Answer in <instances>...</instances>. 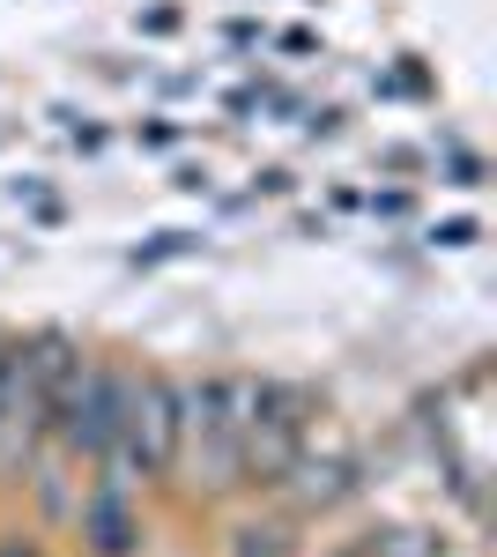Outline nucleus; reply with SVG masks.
<instances>
[{
    "mask_svg": "<svg viewBox=\"0 0 497 557\" xmlns=\"http://www.w3.org/2000/svg\"><path fill=\"white\" fill-rule=\"evenodd\" d=\"M246 409H252V380L238 372H208V380L178 386V417L186 438L201 446V461L215 483H238V454H246Z\"/></svg>",
    "mask_w": 497,
    "mask_h": 557,
    "instance_id": "1",
    "label": "nucleus"
},
{
    "mask_svg": "<svg viewBox=\"0 0 497 557\" xmlns=\"http://www.w3.org/2000/svg\"><path fill=\"white\" fill-rule=\"evenodd\" d=\"M178 446H186V417H178V386L171 380H134L126 386V424H120V469L134 475H164L178 461Z\"/></svg>",
    "mask_w": 497,
    "mask_h": 557,
    "instance_id": "2",
    "label": "nucleus"
},
{
    "mask_svg": "<svg viewBox=\"0 0 497 557\" xmlns=\"http://www.w3.org/2000/svg\"><path fill=\"white\" fill-rule=\"evenodd\" d=\"M126 372H104V364H83V380L67 394V409H60V446L67 454H89V461H112V446H120V424H126Z\"/></svg>",
    "mask_w": 497,
    "mask_h": 557,
    "instance_id": "3",
    "label": "nucleus"
},
{
    "mask_svg": "<svg viewBox=\"0 0 497 557\" xmlns=\"http://www.w3.org/2000/svg\"><path fill=\"white\" fill-rule=\"evenodd\" d=\"M83 535H89V550H97V557H134V543H141V520H134V506H126V475H104V483L89 491Z\"/></svg>",
    "mask_w": 497,
    "mask_h": 557,
    "instance_id": "4",
    "label": "nucleus"
},
{
    "mask_svg": "<svg viewBox=\"0 0 497 557\" xmlns=\"http://www.w3.org/2000/svg\"><path fill=\"white\" fill-rule=\"evenodd\" d=\"M231 557H290V535L283 528H238V543H231Z\"/></svg>",
    "mask_w": 497,
    "mask_h": 557,
    "instance_id": "5",
    "label": "nucleus"
},
{
    "mask_svg": "<svg viewBox=\"0 0 497 557\" xmlns=\"http://www.w3.org/2000/svg\"><path fill=\"white\" fill-rule=\"evenodd\" d=\"M483 231H475V215H446L438 231H431V246H446V253H460V246H475Z\"/></svg>",
    "mask_w": 497,
    "mask_h": 557,
    "instance_id": "6",
    "label": "nucleus"
},
{
    "mask_svg": "<svg viewBox=\"0 0 497 557\" xmlns=\"http://www.w3.org/2000/svg\"><path fill=\"white\" fill-rule=\"evenodd\" d=\"M178 253H194V238H186V231H164L157 246H141V253H134V268H157V260H178Z\"/></svg>",
    "mask_w": 497,
    "mask_h": 557,
    "instance_id": "7",
    "label": "nucleus"
},
{
    "mask_svg": "<svg viewBox=\"0 0 497 557\" xmlns=\"http://www.w3.org/2000/svg\"><path fill=\"white\" fill-rule=\"evenodd\" d=\"M446 186H483V157L453 149V157H446Z\"/></svg>",
    "mask_w": 497,
    "mask_h": 557,
    "instance_id": "8",
    "label": "nucleus"
},
{
    "mask_svg": "<svg viewBox=\"0 0 497 557\" xmlns=\"http://www.w3.org/2000/svg\"><path fill=\"white\" fill-rule=\"evenodd\" d=\"M141 30H149V38H171V30H178V8H149Z\"/></svg>",
    "mask_w": 497,
    "mask_h": 557,
    "instance_id": "9",
    "label": "nucleus"
},
{
    "mask_svg": "<svg viewBox=\"0 0 497 557\" xmlns=\"http://www.w3.org/2000/svg\"><path fill=\"white\" fill-rule=\"evenodd\" d=\"M141 141H149V149H171V141H178V120H149Z\"/></svg>",
    "mask_w": 497,
    "mask_h": 557,
    "instance_id": "10",
    "label": "nucleus"
},
{
    "mask_svg": "<svg viewBox=\"0 0 497 557\" xmlns=\"http://www.w3.org/2000/svg\"><path fill=\"white\" fill-rule=\"evenodd\" d=\"M0 557H38V550H15V543H8V550H0Z\"/></svg>",
    "mask_w": 497,
    "mask_h": 557,
    "instance_id": "11",
    "label": "nucleus"
},
{
    "mask_svg": "<svg viewBox=\"0 0 497 557\" xmlns=\"http://www.w3.org/2000/svg\"><path fill=\"white\" fill-rule=\"evenodd\" d=\"M349 557H378V550H372V543H364V550H349Z\"/></svg>",
    "mask_w": 497,
    "mask_h": 557,
    "instance_id": "12",
    "label": "nucleus"
}]
</instances>
